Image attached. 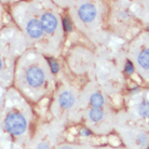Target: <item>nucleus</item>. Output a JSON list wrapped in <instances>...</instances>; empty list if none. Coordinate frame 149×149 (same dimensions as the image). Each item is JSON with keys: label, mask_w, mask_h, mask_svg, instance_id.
Returning <instances> with one entry per match:
<instances>
[{"label": "nucleus", "mask_w": 149, "mask_h": 149, "mask_svg": "<svg viewBox=\"0 0 149 149\" xmlns=\"http://www.w3.org/2000/svg\"><path fill=\"white\" fill-rule=\"evenodd\" d=\"M4 124H6V129L11 134L16 136L25 133L27 129V121L25 117L19 112H12L10 115H8Z\"/></svg>", "instance_id": "f257e3e1"}, {"label": "nucleus", "mask_w": 149, "mask_h": 149, "mask_svg": "<svg viewBox=\"0 0 149 149\" xmlns=\"http://www.w3.org/2000/svg\"><path fill=\"white\" fill-rule=\"evenodd\" d=\"M45 81V72L40 67L33 66L26 72V82L33 88L40 86Z\"/></svg>", "instance_id": "f03ea898"}, {"label": "nucleus", "mask_w": 149, "mask_h": 149, "mask_svg": "<svg viewBox=\"0 0 149 149\" xmlns=\"http://www.w3.org/2000/svg\"><path fill=\"white\" fill-rule=\"evenodd\" d=\"M96 8L92 3H84L82 4L79 9V16L83 22L90 23L94 21L96 17Z\"/></svg>", "instance_id": "7ed1b4c3"}, {"label": "nucleus", "mask_w": 149, "mask_h": 149, "mask_svg": "<svg viewBox=\"0 0 149 149\" xmlns=\"http://www.w3.org/2000/svg\"><path fill=\"white\" fill-rule=\"evenodd\" d=\"M40 24L42 30H45L47 33L51 34L57 27V19L53 13H45L41 16Z\"/></svg>", "instance_id": "20e7f679"}, {"label": "nucleus", "mask_w": 149, "mask_h": 149, "mask_svg": "<svg viewBox=\"0 0 149 149\" xmlns=\"http://www.w3.org/2000/svg\"><path fill=\"white\" fill-rule=\"evenodd\" d=\"M26 30H27V33H28V35H29L31 38H34V39L40 38L41 36H42V33H43L40 22L35 19H30L29 22L27 23Z\"/></svg>", "instance_id": "39448f33"}, {"label": "nucleus", "mask_w": 149, "mask_h": 149, "mask_svg": "<svg viewBox=\"0 0 149 149\" xmlns=\"http://www.w3.org/2000/svg\"><path fill=\"white\" fill-rule=\"evenodd\" d=\"M58 102H60V105L63 108H66V109L70 108L74 103V94L71 93L70 91H64V92L61 93Z\"/></svg>", "instance_id": "423d86ee"}, {"label": "nucleus", "mask_w": 149, "mask_h": 149, "mask_svg": "<svg viewBox=\"0 0 149 149\" xmlns=\"http://www.w3.org/2000/svg\"><path fill=\"white\" fill-rule=\"evenodd\" d=\"M137 63L144 70H148V49H144L137 56Z\"/></svg>", "instance_id": "0eeeda50"}, {"label": "nucleus", "mask_w": 149, "mask_h": 149, "mask_svg": "<svg viewBox=\"0 0 149 149\" xmlns=\"http://www.w3.org/2000/svg\"><path fill=\"white\" fill-rule=\"evenodd\" d=\"M90 102H91V104H92L94 108H100L104 105L105 100L100 93H94L90 98Z\"/></svg>", "instance_id": "6e6552de"}, {"label": "nucleus", "mask_w": 149, "mask_h": 149, "mask_svg": "<svg viewBox=\"0 0 149 149\" xmlns=\"http://www.w3.org/2000/svg\"><path fill=\"white\" fill-rule=\"evenodd\" d=\"M104 117V112L101 108H92L89 112V118L91 121H100Z\"/></svg>", "instance_id": "1a4fd4ad"}, {"label": "nucleus", "mask_w": 149, "mask_h": 149, "mask_svg": "<svg viewBox=\"0 0 149 149\" xmlns=\"http://www.w3.org/2000/svg\"><path fill=\"white\" fill-rule=\"evenodd\" d=\"M138 112L143 118H147L148 116V103L147 101H143L138 106Z\"/></svg>", "instance_id": "9d476101"}, {"label": "nucleus", "mask_w": 149, "mask_h": 149, "mask_svg": "<svg viewBox=\"0 0 149 149\" xmlns=\"http://www.w3.org/2000/svg\"><path fill=\"white\" fill-rule=\"evenodd\" d=\"M63 24H64V28L67 30V31H71L72 30V25H71L70 21L68 19H64Z\"/></svg>", "instance_id": "9b49d317"}, {"label": "nucleus", "mask_w": 149, "mask_h": 149, "mask_svg": "<svg viewBox=\"0 0 149 149\" xmlns=\"http://www.w3.org/2000/svg\"><path fill=\"white\" fill-rule=\"evenodd\" d=\"M50 65H51V68H52V71L54 72V74H56L57 71H58V69H60V66H58V64L56 63L55 61L51 60V62H50Z\"/></svg>", "instance_id": "f8f14e48"}, {"label": "nucleus", "mask_w": 149, "mask_h": 149, "mask_svg": "<svg viewBox=\"0 0 149 149\" xmlns=\"http://www.w3.org/2000/svg\"><path fill=\"white\" fill-rule=\"evenodd\" d=\"M125 71H127V74H133L134 72V67H133V65H132V63H130V62H127V65H125Z\"/></svg>", "instance_id": "ddd939ff"}, {"label": "nucleus", "mask_w": 149, "mask_h": 149, "mask_svg": "<svg viewBox=\"0 0 149 149\" xmlns=\"http://www.w3.org/2000/svg\"><path fill=\"white\" fill-rule=\"evenodd\" d=\"M37 149H50V147H49V145L47 143H41L40 145L38 146Z\"/></svg>", "instance_id": "4468645a"}, {"label": "nucleus", "mask_w": 149, "mask_h": 149, "mask_svg": "<svg viewBox=\"0 0 149 149\" xmlns=\"http://www.w3.org/2000/svg\"><path fill=\"white\" fill-rule=\"evenodd\" d=\"M81 134L82 135H86V136H89L91 133H90L89 130H86V129H82V130H81Z\"/></svg>", "instance_id": "2eb2a0df"}, {"label": "nucleus", "mask_w": 149, "mask_h": 149, "mask_svg": "<svg viewBox=\"0 0 149 149\" xmlns=\"http://www.w3.org/2000/svg\"><path fill=\"white\" fill-rule=\"evenodd\" d=\"M61 149H72L71 147H68V146H64V147H62Z\"/></svg>", "instance_id": "dca6fc26"}, {"label": "nucleus", "mask_w": 149, "mask_h": 149, "mask_svg": "<svg viewBox=\"0 0 149 149\" xmlns=\"http://www.w3.org/2000/svg\"><path fill=\"white\" fill-rule=\"evenodd\" d=\"M1 68H2V61L0 58V70H1Z\"/></svg>", "instance_id": "f3484780"}]
</instances>
